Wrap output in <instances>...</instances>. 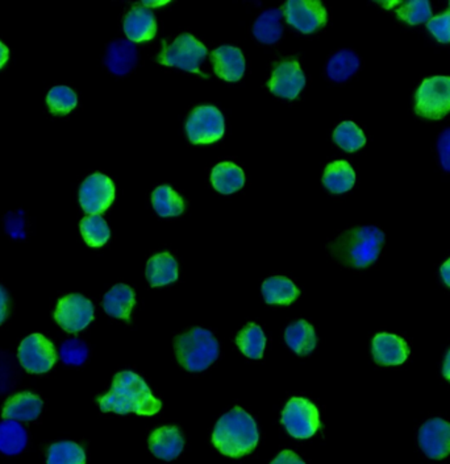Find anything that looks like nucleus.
Listing matches in <instances>:
<instances>
[{"label":"nucleus","instance_id":"obj_35","mask_svg":"<svg viewBox=\"0 0 450 464\" xmlns=\"http://www.w3.org/2000/svg\"><path fill=\"white\" fill-rule=\"evenodd\" d=\"M395 11L399 18L411 25L423 24L432 19V7L427 0L398 3Z\"/></svg>","mask_w":450,"mask_h":464},{"label":"nucleus","instance_id":"obj_37","mask_svg":"<svg viewBox=\"0 0 450 464\" xmlns=\"http://www.w3.org/2000/svg\"><path fill=\"white\" fill-rule=\"evenodd\" d=\"M59 355L67 366H82L89 356V348L81 339L73 338L62 344Z\"/></svg>","mask_w":450,"mask_h":464},{"label":"nucleus","instance_id":"obj_3","mask_svg":"<svg viewBox=\"0 0 450 464\" xmlns=\"http://www.w3.org/2000/svg\"><path fill=\"white\" fill-rule=\"evenodd\" d=\"M384 243V232L375 226H364L340 235L330 250L339 262L348 267L366 268L376 262Z\"/></svg>","mask_w":450,"mask_h":464},{"label":"nucleus","instance_id":"obj_21","mask_svg":"<svg viewBox=\"0 0 450 464\" xmlns=\"http://www.w3.org/2000/svg\"><path fill=\"white\" fill-rule=\"evenodd\" d=\"M136 304L135 291L128 285L118 284L107 291L103 299V309L113 318L129 321Z\"/></svg>","mask_w":450,"mask_h":464},{"label":"nucleus","instance_id":"obj_2","mask_svg":"<svg viewBox=\"0 0 450 464\" xmlns=\"http://www.w3.org/2000/svg\"><path fill=\"white\" fill-rule=\"evenodd\" d=\"M260 434L256 421L240 406L223 415L215 426L212 443L222 454L242 458L251 454L259 445Z\"/></svg>","mask_w":450,"mask_h":464},{"label":"nucleus","instance_id":"obj_40","mask_svg":"<svg viewBox=\"0 0 450 464\" xmlns=\"http://www.w3.org/2000/svg\"><path fill=\"white\" fill-rule=\"evenodd\" d=\"M5 230L13 237L24 236V220L18 214H8L5 218Z\"/></svg>","mask_w":450,"mask_h":464},{"label":"nucleus","instance_id":"obj_18","mask_svg":"<svg viewBox=\"0 0 450 464\" xmlns=\"http://www.w3.org/2000/svg\"><path fill=\"white\" fill-rule=\"evenodd\" d=\"M124 32L129 41H149L157 32L154 13L146 7L132 8L124 19Z\"/></svg>","mask_w":450,"mask_h":464},{"label":"nucleus","instance_id":"obj_45","mask_svg":"<svg viewBox=\"0 0 450 464\" xmlns=\"http://www.w3.org/2000/svg\"><path fill=\"white\" fill-rule=\"evenodd\" d=\"M443 375L444 378L448 379V380L450 381V350L446 356V363H444L443 367Z\"/></svg>","mask_w":450,"mask_h":464},{"label":"nucleus","instance_id":"obj_8","mask_svg":"<svg viewBox=\"0 0 450 464\" xmlns=\"http://www.w3.org/2000/svg\"><path fill=\"white\" fill-rule=\"evenodd\" d=\"M225 116L215 106L197 107L189 116L186 132L192 144H212L225 135Z\"/></svg>","mask_w":450,"mask_h":464},{"label":"nucleus","instance_id":"obj_44","mask_svg":"<svg viewBox=\"0 0 450 464\" xmlns=\"http://www.w3.org/2000/svg\"><path fill=\"white\" fill-rule=\"evenodd\" d=\"M441 277L444 282L450 288V259L441 267Z\"/></svg>","mask_w":450,"mask_h":464},{"label":"nucleus","instance_id":"obj_1","mask_svg":"<svg viewBox=\"0 0 450 464\" xmlns=\"http://www.w3.org/2000/svg\"><path fill=\"white\" fill-rule=\"evenodd\" d=\"M98 403L101 412L118 415H154L163 407V403L153 396L146 380L132 370L118 373L111 390L99 398Z\"/></svg>","mask_w":450,"mask_h":464},{"label":"nucleus","instance_id":"obj_38","mask_svg":"<svg viewBox=\"0 0 450 464\" xmlns=\"http://www.w3.org/2000/svg\"><path fill=\"white\" fill-rule=\"evenodd\" d=\"M428 30L440 42H450V10L428 22Z\"/></svg>","mask_w":450,"mask_h":464},{"label":"nucleus","instance_id":"obj_33","mask_svg":"<svg viewBox=\"0 0 450 464\" xmlns=\"http://www.w3.org/2000/svg\"><path fill=\"white\" fill-rule=\"evenodd\" d=\"M47 464H86V454L81 446L65 441L50 446Z\"/></svg>","mask_w":450,"mask_h":464},{"label":"nucleus","instance_id":"obj_23","mask_svg":"<svg viewBox=\"0 0 450 464\" xmlns=\"http://www.w3.org/2000/svg\"><path fill=\"white\" fill-rule=\"evenodd\" d=\"M285 342L296 355H310L318 344L315 330L307 321L294 322L286 329Z\"/></svg>","mask_w":450,"mask_h":464},{"label":"nucleus","instance_id":"obj_13","mask_svg":"<svg viewBox=\"0 0 450 464\" xmlns=\"http://www.w3.org/2000/svg\"><path fill=\"white\" fill-rule=\"evenodd\" d=\"M419 445L431 460H443L450 454V424L441 418L427 421L419 432Z\"/></svg>","mask_w":450,"mask_h":464},{"label":"nucleus","instance_id":"obj_41","mask_svg":"<svg viewBox=\"0 0 450 464\" xmlns=\"http://www.w3.org/2000/svg\"><path fill=\"white\" fill-rule=\"evenodd\" d=\"M270 464H305L303 462L302 458H299L296 452L290 451V450H285L282 451L276 460Z\"/></svg>","mask_w":450,"mask_h":464},{"label":"nucleus","instance_id":"obj_27","mask_svg":"<svg viewBox=\"0 0 450 464\" xmlns=\"http://www.w3.org/2000/svg\"><path fill=\"white\" fill-rule=\"evenodd\" d=\"M282 16L283 11L279 8H270V10L263 11L254 22V38L262 44H274V42L278 41L283 33Z\"/></svg>","mask_w":450,"mask_h":464},{"label":"nucleus","instance_id":"obj_30","mask_svg":"<svg viewBox=\"0 0 450 464\" xmlns=\"http://www.w3.org/2000/svg\"><path fill=\"white\" fill-rule=\"evenodd\" d=\"M358 67V56L353 50L342 49L328 61L327 75L332 81L345 82L356 75Z\"/></svg>","mask_w":450,"mask_h":464},{"label":"nucleus","instance_id":"obj_22","mask_svg":"<svg viewBox=\"0 0 450 464\" xmlns=\"http://www.w3.org/2000/svg\"><path fill=\"white\" fill-rule=\"evenodd\" d=\"M146 279L153 288L165 287V285L177 281V260L168 252L155 254L146 264Z\"/></svg>","mask_w":450,"mask_h":464},{"label":"nucleus","instance_id":"obj_12","mask_svg":"<svg viewBox=\"0 0 450 464\" xmlns=\"http://www.w3.org/2000/svg\"><path fill=\"white\" fill-rule=\"evenodd\" d=\"M287 22L302 33H313L327 22V11L316 0H288L283 8Z\"/></svg>","mask_w":450,"mask_h":464},{"label":"nucleus","instance_id":"obj_17","mask_svg":"<svg viewBox=\"0 0 450 464\" xmlns=\"http://www.w3.org/2000/svg\"><path fill=\"white\" fill-rule=\"evenodd\" d=\"M409 346L394 334L382 333L373 341V356L382 366H399L409 358Z\"/></svg>","mask_w":450,"mask_h":464},{"label":"nucleus","instance_id":"obj_39","mask_svg":"<svg viewBox=\"0 0 450 464\" xmlns=\"http://www.w3.org/2000/svg\"><path fill=\"white\" fill-rule=\"evenodd\" d=\"M437 151L440 164L446 172H450V129L440 135L437 141Z\"/></svg>","mask_w":450,"mask_h":464},{"label":"nucleus","instance_id":"obj_19","mask_svg":"<svg viewBox=\"0 0 450 464\" xmlns=\"http://www.w3.org/2000/svg\"><path fill=\"white\" fill-rule=\"evenodd\" d=\"M104 64L115 76H126L137 64V49L129 40H116L109 45Z\"/></svg>","mask_w":450,"mask_h":464},{"label":"nucleus","instance_id":"obj_20","mask_svg":"<svg viewBox=\"0 0 450 464\" xmlns=\"http://www.w3.org/2000/svg\"><path fill=\"white\" fill-rule=\"evenodd\" d=\"M42 401L33 393L24 392L13 396L3 407V418L13 421H35L41 415Z\"/></svg>","mask_w":450,"mask_h":464},{"label":"nucleus","instance_id":"obj_6","mask_svg":"<svg viewBox=\"0 0 450 464\" xmlns=\"http://www.w3.org/2000/svg\"><path fill=\"white\" fill-rule=\"evenodd\" d=\"M207 53H208L207 48L199 40L185 33L178 36L172 44L165 47L158 61L166 67H180L185 72L205 76L200 72L199 67L206 58Z\"/></svg>","mask_w":450,"mask_h":464},{"label":"nucleus","instance_id":"obj_10","mask_svg":"<svg viewBox=\"0 0 450 464\" xmlns=\"http://www.w3.org/2000/svg\"><path fill=\"white\" fill-rule=\"evenodd\" d=\"M19 361L28 372L45 373L52 370L57 361L56 348L41 334H32L19 347Z\"/></svg>","mask_w":450,"mask_h":464},{"label":"nucleus","instance_id":"obj_32","mask_svg":"<svg viewBox=\"0 0 450 464\" xmlns=\"http://www.w3.org/2000/svg\"><path fill=\"white\" fill-rule=\"evenodd\" d=\"M81 232L90 247H101L111 236L109 225L101 215H89L81 222Z\"/></svg>","mask_w":450,"mask_h":464},{"label":"nucleus","instance_id":"obj_16","mask_svg":"<svg viewBox=\"0 0 450 464\" xmlns=\"http://www.w3.org/2000/svg\"><path fill=\"white\" fill-rule=\"evenodd\" d=\"M211 59L217 77L236 82L244 76L245 58L239 48L223 45L211 53Z\"/></svg>","mask_w":450,"mask_h":464},{"label":"nucleus","instance_id":"obj_5","mask_svg":"<svg viewBox=\"0 0 450 464\" xmlns=\"http://www.w3.org/2000/svg\"><path fill=\"white\" fill-rule=\"evenodd\" d=\"M416 114L423 118H446L450 112V77L426 79L416 93Z\"/></svg>","mask_w":450,"mask_h":464},{"label":"nucleus","instance_id":"obj_28","mask_svg":"<svg viewBox=\"0 0 450 464\" xmlns=\"http://www.w3.org/2000/svg\"><path fill=\"white\" fill-rule=\"evenodd\" d=\"M28 442L27 432L18 421L5 420L0 423V452L18 455Z\"/></svg>","mask_w":450,"mask_h":464},{"label":"nucleus","instance_id":"obj_9","mask_svg":"<svg viewBox=\"0 0 450 464\" xmlns=\"http://www.w3.org/2000/svg\"><path fill=\"white\" fill-rule=\"evenodd\" d=\"M55 318L67 333H79L94 321V305L81 294H70L59 299Z\"/></svg>","mask_w":450,"mask_h":464},{"label":"nucleus","instance_id":"obj_25","mask_svg":"<svg viewBox=\"0 0 450 464\" xmlns=\"http://www.w3.org/2000/svg\"><path fill=\"white\" fill-rule=\"evenodd\" d=\"M356 174L347 161H335L325 168L322 183L335 194L347 193L355 186Z\"/></svg>","mask_w":450,"mask_h":464},{"label":"nucleus","instance_id":"obj_7","mask_svg":"<svg viewBox=\"0 0 450 464\" xmlns=\"http://www.w3.org/2000/svg\"><path fill=\"white\" fill-rule=\"evenodd\" d=\"M282 424L291 437L308 440L318 432L320 427L318 407L307 398H291L283 410Z\"/></svg>","mask_w":450,"mask_h":464},{"label":"nucleus","instance_id":"obj_31","mask_svg":"<svg viewBox=\"0 0 450 464\" xmlns=\"http://www.w3.org/2000/svg\"><path fill=\"white\" fill-rule=\"evenodd\" d=\"M236 344L249 359L259 361L262 358L266 347L265 333L256 324L246 325L236 336Z\"/></svg>","mask_w":450,"mask_h":464},{"label":"nucleus","instance_id":"obj_26","mask_svg":"<svg viewBox=\"0 0 450 464\" xmlns=\"http://www.w3.org/2000/svg\"><path fill=\"white\" fill-rule=\"evenodd\" d=\"M211 183L219 193L232 194L244 186V172L236 164L220 163L212 171Z\"/></svg>","mask_w":450,"mask_h":464},{"label":"nucleus","instance_id":"obj_43","mask_svg":"<svg viewBox=\"0 0 450 464\" xmlns=\"http://www.w3.org/2000/svg\"><path fill=\"white\" fill-rule=\"evenodd\" d=\"M8 58H10V50L0 41V69L7 64Z\"/></svg>","mask_w":450,"mask_h":464},{"label":"nucleus","instance_id":"obj_11","mask_svg":"<svg viewBox=\"0 0 450 464\" xmlns=\"http://www.w3.org/2000/svg\"><path fill=\"white\" fill-rule=\"evenodd\" d=\"M115 200V186L107 175L95 174L87 177L79 189V203L87 214L106 211Z\"/></svg>","mask_w":450,"mask_h":464},{"label":"nucleus","instance_id":"obj_36","mask_svg":"<svg viewBox=\"0 0 450 464\" xmlns=\"http://www.w3.org/2000/svg\"><path fill=\"white\" fill-rule=\"evenodd\" d=\"M47 103L56 115H66L75 109L78 98L70 87L55 86L48 93Z\"/></svg>","mask_w":450,"mask_h":464},{"label":"nucleus","instance_id":"obj_15","mask_svg":"<svg viewBox=\"0 0 450 464\" xmlns=\"http://www.w3.org/2000/svg\"><path fill=\"white\" fill-rule=\"evenodd\" d=\"M185 447L182 433L177 426H163L155 429L149 437V449L158 460H177Z\"/></svg>","mask_w":450,"mask_h":464},{"label":"nucleus","instance_id":"obj_4","mask_svg":"<svg viewBox=\"0 0 450 464\" xmlns=\"http://www.w3.org/2000/svg\"><path fill=\"white\" fill-rule=\"evenodd\" d=\"M174 348L181 366L190 372H203L219 358V342L211 331L202 327L177 336Z\"/></svg>","mask_w":450,"mask_h":464},{"label":"nucleus","instance_id":"obj_24","mask_svg":"<svg viewBox=\"0 0 450 464\" xmlns=\"http://www.w3.org/2000/svg\"><path fill=\"white\" fill-rule=\"evenodd\" d=\"M262 296L269 305H290L299 297V290L291 280L274 276L262 284Z\"/></svg>","mask_w":450,"mask_h":464},{"label":"nucleus","instance_id":"obj_42","mask_svg":"<svg viewBox=\"0 0 450 464\" xmlns=\"http://www.w3.org/2000/svg\"><path fill=\"white\" fill-rule=\"evenodd\" d=\"M8 316V293L4 288L0 285V325L5 321Z\"/></svg>","mask_w":450,"mask_h":464},{"label":"nucleus","instance_id":"obj_29","mask_svg":"<svg viewBox=\"0 0 450 464\" xmlns=\"http://www.w3.org/2000/svg\"><path fill=\"white\" fill-rule=\"evenodd\" d=\"M152 205L155 213L163 218L178 217L185 211L182 197L168 185L158 186L153 192Z\"/></svg>","mask_w":450,"mask_h":464},{"label":"nucleus","instance_id":"obj_34","mask_svg":"<svg viewBox=\"0 0 450 464\" xmlns=\"http://www.w3.org/2000/svg\"><path fill=\"white\" fill-rule=\"evenodd\" d=\"M333 141L347 152H356L366 143L364 132L353 121H344L340 124L333 134Z\"/></svg>","mask_w":450,"mask_h":464},{"label":"nucleus","instance_id":"obj_14","mask_svg":"<svg viewBox=\"0 0 450 464\" xmlns=\"http://www.w3.org/2000/svg\"><path fill=\"white\" fill-rule=\"evenodd\" d=\"M305 86L304 73L298 61H285L274 69L269 89L277 97L296 99Z\"/></svg>","mask_w":450,"mask_h":464}]
</instances>
